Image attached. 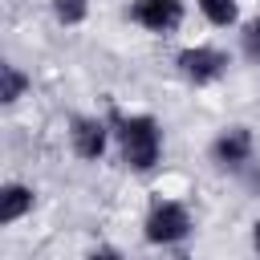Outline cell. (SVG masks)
I'll return each mask as SVG.
<instances>
[{
    "label": "cell",
    "instance_id": "obj_1",
    "mask_svg": "<svg viewBox=\"0 0 260 260\" xmlns=\"http://www.w3.org/2000/svg\"><path fill=\"white\" fill-rule=\"evenodd\" d=\"M118 122V142H122V158L134 171H150L158 162L162 150V130L150 114H134V118H114Z\"/></svg>",
    "mask_w": 260,
    "mask_h": 260
},
{
    "label": "cell",
    "instance_id": "obj_2",
    "mask_svg": "<svg viewBox=\"0 0 260 260\" xmlns=\"http://www.w3.org/2000/svg\"><path fill=\"white\" fill-rule=\"evenodd\" d=\"M191 232V215L179 203H154V211L146 215V240L150 244H179Z\"/></svg>",
    "mask_w": 260,
    "mask_h": 260
},
{
    "label": "cell",
    "instance_id": "obj_3",
    "mask_svg": "<svg viewBox=\"0 0 260 260\" xmlns=\"http://www.w3.org/2000/svg\"><path fill=\"white\" fill-rule=\"evenodd\" d=\"M223 69H228V57H223L219 49L195 45V49H183V53H179V73H183L187 81H195V85H207V81H215Z\"/></svg>",
    "mask_w": 260,
    "mask_h": 260
},
{
    "label": "cell",
    "instance_id": "obj_4",
    "mask_svg": "<svg viewBox=\"0 0 260 260\" xmlns=\"http://www.w3.org/2000/svg\"><path fill=\"white\" fill-rule=\"evenodd\" d=\"M130 16L150 32H175L183 24V0H134Z\"/></svg>",
    "mask_w": 260,
    "mask_h": 260
},
{
    "label": "cell",
    "instance_id": "obj_5",
    "mask_svg": "<svg viewBox=\"0 0 260 260\" xmlns=\"http://www.w3.org/2000/svg\"><path fill=\"white\" fill-rule=\"evenodd\" d=\"M69 138H73V150H77L81 158H102V150H106V122H98V118H77L73 130H69Z\"/></svg>",
    "mask_w": 260,
    "mask_h": 260
},
{
    "label": "cell",
    "instance_id": "obj_6",
    "mask_svg": "<svg viewBox=\"0 0 260 260\" xmlns=\"http://www.w3.org/2000/svg\"><path fill=\"white\" fill-rule=\"evenodd\" d=\"M211 154H215V162H223V167H236V162H244V158L252 154V134H248L244 126H232V130H223V134L215 138Z\"/></svg>",
    "mask_w": 260,
    "mask_h": 260
},
{
    "label": "cell",
    "instance_id": "obj_7",
    "mask_svg": "<svg viewBox=\"0 0 260 260\" xmlns=\"http://www.w3.org/2000/svg\"><path fill=\"white\" fill-rule=\"evenodd\" d=\"M28 207H32V191H28V187H20V183H8V187L0 191V223H12V219H20Z\"/></svg>",
    "mask_w": 260,
    "mask_h": 260
},
{
    "label": "cell",
    "instance_id": "obj_8",
    "mask_svg": "<svg viewBox=\"0 0 260 260\" xmlns=\"http://www.w3.org/2000/svg\"><path fill=\"white\" fill-rule=\"evenodd\" d=\"M199 8L211 24H232L236 20V0H199Z\"/></svg>",
    "mask_w": 260,
    "mask_h": 260
},
{
    "label": "cell",
    "instance_id": "obj_9",
    "mask_svg": "<svg viewBox=\"0 0 260 260\" xmlns=\"http://www.w3.org/2000/svg\"><path fill=\"white\" fill-rule=\"evenodd\" d=\"M0 77H4V89H0V98H4V102H16V98L24 93V73H20L16 65H0Z\"/></svg>",
    "mask_w": 260,
    "mask_h": 260
},
{
    "label": "cell",
    "instance_id": "obj_10",
    "mask_svg": "<svg viewBox=\"0 0 260 260\" xmlns=\"http://www.w3.org/2000/svg\"><path fill=\"white\" fill-rule=\"evenodd\" d=\"M53 12L61 24H81L85 20V0H53Z\"/></svg>",
    "mask_w": 260,
    "mask_h": 260
},
{
    "label": "cell",
    "instance_id": "obj_11",
    "mask_svg": "<svg viewBox=\"0 0 260 260\" xmlns=\"http://www.w3.org/2000/svg\"><path fill=\"white\" fill-rule=\"evenodd\" d=\"M244 49H248L252 57H260V20H256V24H248V37H244Z\"/></svg>",
    "mask_w": 260,
    "mask_h": 260
},
{
    "label": "cell",
    "instance_id": "obj_12",
    "mask_svg": "<svg viewBox=\"0 0 260 260\" xmlns=\"http://www.w3.org/2000/svg\"><path fill=\"white\" fill-rule=\"evenodd\" d=\"M252 244H256V252H260V223H256V232H252Z\"/></svg>",
    "mask_w": 260,
    "mask_h": 260
}]
</instances>
